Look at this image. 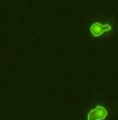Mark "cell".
I'll return each mask as SVG.
<instances>
[{
  "mask_svg": "<svg viewBox=\"0 0 118 120\" xmlns=\"http://www.w3.org/2000/svg\"><path fill=\"white\" fill-rule=\"evenodd\" d=\"M88 33L89 35L94 38V39H101L106 40L107 38L116 31L114 28V20H104V19H97V20H92L88 25Z\"/></svg>",
  "mask_w": 118,
  "mask_h": 120,
  "instance_id": "6da1fadb",
  "label": "cell"
},
{
  "mask_svg": "<svg viewBox=\"0 0 118 120\" xmlns=\"http://www.w3.org/2000/svg\"><path fill=\"white\" fill-rule=\"evenodd\" d=\"M109 115L107 106L102 104H97L87 114V120H106Z\"/></svg>",
  "mask_w": 118,
  "mask_h": 120,
  "instance_id": "7a4b0ae2",
  "label": "cell"
}]
</instances>
